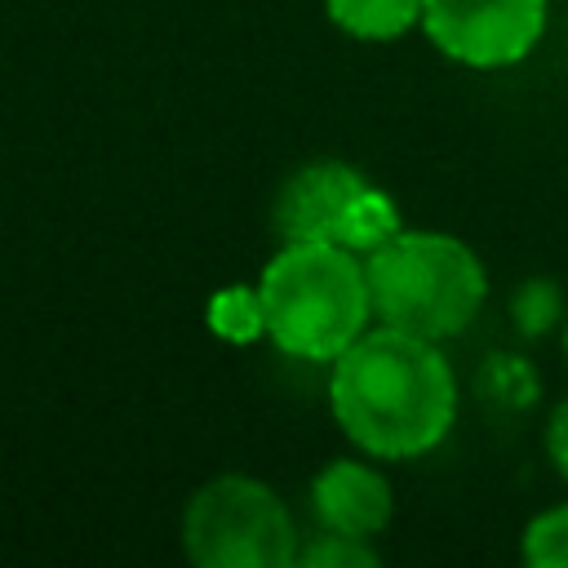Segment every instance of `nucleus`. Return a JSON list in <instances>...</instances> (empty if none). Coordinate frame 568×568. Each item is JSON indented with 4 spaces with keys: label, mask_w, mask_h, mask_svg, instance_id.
Returning a JSON list of instances; mask_svg holds the SVG:
<instances>
[{
    "label": "nucleus",
    "mask_w": 568,
    "mask_h": 568,
    "mask_svg": "<svg viewBox=\"0 0 568 568\" xmlns=\"http://www.w3.org/2000/svg\"><path fill=\"white\" fill-rule=\"evenodd\" d=\"M368 186V178L351 164L320 160L297 169L275 195V231L280 240H333L346 204Z\"/></svg>",
    "instance_id": "nucleus-6"
},
{
    "label": "nucleus",
    "mask_w": 568,
    "mask_h": 568,
    "mask_svg": "<svg viewBox=\"0 0 568 568\" xmlns=\"http://www.w3.org/2000/svg\"><path fill=\"white\" fill-rule=\"evenodd\" d=\"M297 564L306 568H373L377 550L364 537H346V532H324L306 546H297Z\"/></svg>",
    "instance_id": "nucleus-12"
},
{
    "label": "nucleus",
    "mask_w": 568,
    "mask_h": 568,
    "mask_svg": "<svg viewBox=\"0 0 568 568\" xmlns=\"http://www.w3.org/2000/svg\"><path fill=\"white\" fill-rule=\"evenodd\" d=\"M182 550L200 568H288L297 528L266 484L217 475L182 510Z\"/></svg>",
    "instance_id": "nucleus-4"
},
{
    "label": "nucleus",
    "mask_w": 568,
    "mask_h": 568,
    "mask_svg": "<svg viewBox=\"0 0 568 568\" xmlns=\"http://www.w3.org/2000/svg\"><path fill=\"white\" fill-rule=\"evenodd\" d=\"M546 448H550V462L555 470L568 479V399L550 413V430H546Z\"/></svg>",
    "instance_id": "nucleus-13"
},
{
    "label": "nucleus",
    "mask_w": 568,
    "mask_h": 568,
    "mask_svg": "<svg viewBox=\"0 0 568 568\" xmlns=\"http://www.w3.org/2000/svg\"><path fill=\"white\" fill-rule=\"evenodd\" d=\"M364 280L382 324L430 342L466 333L488 293L475 248L444 231H395L364 257Z\"/></svg>",
    "instance_id": "nucleus-3"
},
{
    "label": "nucleus",
    "mask_w": 568,
    "mask_h": 568,
    "mask_svg": "<svg viewBox=\"0 0 568 568\" xmlns=\"http://www.w3.org/2000/svg\"><path fill=\"white\" fill-rule=\"evenodd\" d=\"M422 27L462 67H515L546 31V0H422Z\"/></svg>",
    "instance_id": "nucleus-5"
},
{
    "label": "nucleus",
    "mask_w": 568,
    "mask_h": 568,
    "mask_svg": "<svg viewBox=\"0 0 568 568\" xmlns=\"http://www.w3.org/2000/svg\"><path fill=\"white\" fill-rule=\"evenodd\" d=\"M209 328L222 342H253L266 333V315H262V297L257 288H222L209 302Z\"/></svg>",
    "instance_id": "nucleus-10"
},
{
    "label": "nucleus",
    "mask_w": 568,
    "mask_h": 568,
    "mask_svg": "<svg viewBox=\"0 0 568 568\" xmlns=\"http://www.w3.org/2000/svg\"><path fill=\"white\" fill-rule=\"evenodd\" d=\"M564 351H568V328H564Z\"/></svg>",
    "instance_id": "nucleus-14"
},
{
    "label": "nucleus",
    "mask_w": 568,
    "mask_h": 568,
    "mask_svg": "<svg viewBox=\"0 0 568 568\" xmlns=\"http://www.w3.org/2000/svg\"><path fill=\"white\" fill-rule=\"evenodd\" d=\"M524 559L532 568H568V506H550L524 528Z\"/></svg>",
    "instance_id": "nucleus-11"
},
{
    "label": "nucleus",
    "mask_w": 568,
    "mask_h": 568,
    "mask_svg": "<svg viewBox=\"0 0 568 568\" xmlns=\"http://www.w3.org/2000/svg\"><path fill=\"white\" fill-rule=\"evenodd\" d=\"M328 404L368 457H422L457 417V382L430 337L377 324L333 359Z\"/></svg>",
    "instance_id": "nucleus-1"
},
{
    "label": "nucleus",
    "mask_w": 568,
    "mask_h": 568,
    "mask_svg": "<svg viewBox=\"0 0 568 568\" xmlns=\"http://www.w3.org/2000/svg\"><path fill=\"white\" fill-rule=\"evenodd\" d=\"M311 510L324 532L346 537H377L390 519V484L368 462L337 457L328 462L311 484Z\"/></svg>",
    "instance_id": "nucleus-7"
},
{
    "label": "nucleus",
    "mask_w": 568,
    "mask_h": 568,
    "mask_svg": "<svg viewBox=\"0 0 568 568\" xmlns=\"http://www.w3.org/2000/svg\"><path fill=\"white\" fill-rule=\"evenodd\" d=\"M266 337L297 359L333 364L373 320L364 257L333 240H288L257 275Z\"/></svg>",
    "instance_id": "nucleus-2"
},
{
    "label": "nucleus",
    "mask_w": 568,
    "mask_h": 568,
    "mask_svg": "<svg viewBox=\"0 0 568 568\" xmlns=\"http://www.w3.org/2000/svg\"><path fill=\"white\" fill-rule=\"evenodd\" d=\"M324 9L355 40H399L422 22V0H324Z\"/></svg>",
    "instance_id": "nucleus-8"
},
{
    "label": "nucleus",
    "mask_w": 568,
    "mask_h": 568,
    "mask_svg": "<svg viewBox=\"0 0 568 568\" xmlns=\"http://www.w3.org/2000/svg\"><path fill=\"white\" fill-rule=\"evenodd\" d=\"M395 231H404V226H399V209H395V200L368 182V186L346 204V213H342V222H337L333 244L351 248L355 257H368V253H373V248H382Z\"/></svg>",
    "instance_id": "nucleus-9"
}]
</instances>
